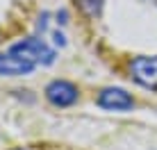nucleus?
I'll return each mask as SVG.
<instances>
[{"label": "nucleus", "instance_id": "obj_1", "mask_svg": "<svg viewBox=\"0 0 157 150\" xmlns=\"http://www.w3.org/2000/svg\"><path fill=\"white\" fill-rule=\"evenodd\" d=\"M9 52H14L16 57L34 64V66H50L55 62V50L46 43L43 39H36V36H30V39H23L18 43H14L9 48Z\"/></svg>", "mask_w": 157, "mask_h": 150}, {"label": "nucleus", "instance_id": "obj_2", "mask_svg": "<svg viewBox=\"0 0 157 150\" xmlns=\"http://www.w3.org/2000/svg\"><path fill=\"white\" fill-rule=\"evenodd\" d=\"M130 77L144 89H157V55H141L130 62Z\"/></svg>", "mask_w": 157, "mask_h": 150}, {"label": "nucleus", "instance_id": "obj_3", "mask_svg": "<svg viewBox=\"0 0 157 150\" xmlns=\"http://www.w3.org/2000/svg\"><path fill=\"white\" fill-rule=\"evenodd\" d=\"M78 96H80L78 87L68 80H52L46 87V98L55 107H71L78 103Z\"/></svg>", "mask_w": 157, "mask_h": 150}, {"label": "nucleus", "instance_id": "obj_4", "mask_svg": "<svg viewBox=\"0 0 157 150\" xmlns=\"http://www.w3.org/2000/svg\"><path fill=\"white\" fill-rule=\"evenodd\" d=\"M98 107L107 111H128L134 107V98L121 87H107L98 93Z\"/></svg>", "mask_w": 157, "mask_h": 150}, {"label": "nucleus", "instance_id": "obj_5", "mask_svg": "<svg viewBox=\"0 0 157 150\" xmlns=\"http://www.w3.org/2000/svg\"><path fill=\"white\" fill-rule=\"evenodd\" d=\"M32 68H34V64L21 59V57H16L14 52H7V55H2V52H0V75H5V77L30 75Z\"/></svg>", "mask_w": 157, "mask_h": 150}, {"label": "nucleus", "instance_id": "obj_6", "mask_svg": "<svg viewBox=\"0 0 157 150\" xmlns=\"http://www.w3.org/2000/svg\"><path fill=\"white\" fill-rule=\"evenodd\" d=\"M78 7L86 18H96V16H100L102 7H105V0H78Z\"/></svg>", "mask_w": 157, "mask_h": 150}, {"label": "nucleus", "instance_id": "obj_7", "mask_svg": "<svg viewBox=\"0 0 157 150\" xmlns=\"http://www.w3.org/2000/svg\"><path fill=\"white\" fill-rule=\"evenodd\" d=\"M52 39H55L57 46H66V36H64L62 32H52Z\"/></svg>", "mask_w": 157, "mask_h": 150}, {"label": "nucleus", "instance_id": "obj_8", "mask_svg": "<svg viewBox=\"0 0 157 150\" xmlns=\"http://www.w3.org/2000/svg\"><path fill=\"white\" fill-rule=\"evenodd\" d=\"M66 18H68V14H66V12H64V9H62V12L57 14V23H59V25H66V23H68Z\"/></svg>", "mask_w": 157, "mask_h": 150}, {"label": "nucleus", "instance_id": "obj_9", "mask_svg": "<svg viewBox=\"0 0 157 150\" xmlns=\"http://www.w3.org/2000/svg\"><path fill=\"white\" fill-rule=\"evenodd\" d=\"M14 150H25V148H14Z\"/></svg>", "mask_w": 157, "mask_h": 150}, {"label": "nucleus", "instance_id": "obj_10", "mask_svg": "<svg viewBox=\"0 0 157 150\" xmlns=\"http://www.w3.org/2000/svg\"><path fill=\"white\" fill-rule=\"evenodd\" d=\"M150 2H157V0H150Z\"/></svg>", "mask_w": 157, "mask_h": 150}]
</instances>
